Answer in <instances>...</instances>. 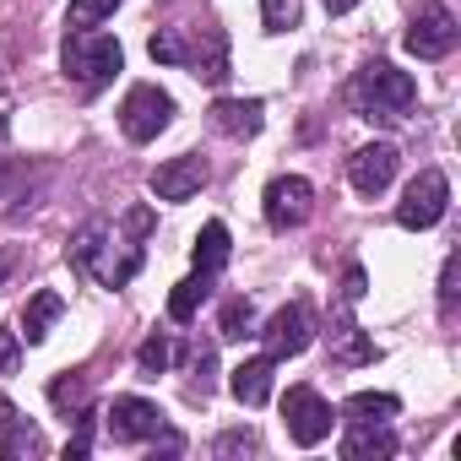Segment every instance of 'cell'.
Returning <instances> with one entry per match:
<instances>
[{
	"label": "cell",
	"mask_w": 461,
	"mask_h": 461,
	"mask_svg": "<svg viewBox=\"0 0 461 461\" xmlns=\"http://www.w3.org/2000/svg\"><path fill=\"white\" fill-rule=\"evenodd\" d=\"M60 66L82 93H98L125 71V50H120V39H109L98 28H71V39L60 50Z\"/></svg>",
	"instance_id": "obj_1"
},
{
	"label": "cell",
	"mask_w": 461,
	"mask_h": 461,
	"mask_svg": "<svg viewBox=\"0 0 461 461\" xmlns=\"http://www.w3.org/2000/svg\"><path fill=\"white\" fill-rule=\"evenodd\" d=\"M412 98H418V82L391 60H369L353 82V104H358L364 120H396V114L412 109Z\"/></svg>",
	"instance_id": "obj_2"
},
{
	"label": "cell",
	"mask_w": 461,
	"mask_h": 461,
	"mask_svg": "<svg viewBox=\"0 0 461 461\" xmlns=\"http://www.w3.org/2000/svg\"><path fill=\"white\" fill-rule=\"evenodd\" d=\"M168 120H174V98L158 82H136L125 93V104H120V131L131 141H158L168 131Z\"/></svg>",
	"instance_id": "obj_3"
},
{
	"label": "cell",
	"mask_w": 461,
	"mask_h": 461,
	"mask_svg": "<svg viewBox=\"0 0 461 461\" xmlns=\"http://www.w3.org/2000/svg\"><path fill=\"white\" fill-rule=\"evenodd\" d=\"M445 206H450V179H445L439 168H423V174L402 190L396 222L407 228V234H423V228H434V222L445 217Z\"/></svg>",
	"instance_id": "obj_4"
},
{
	"label": "cell",
	"mask_w": 461,
	"mask_h": 461,
	"mask_svg": "<svg viewBox=\"0 0 461 461\" xmlns=\"http://www.w3.org/2000/svg\"><path fill=\"white\" fill-rule=\"evenodd\" d=\"M283 423H288V439L310 450V445H321V439L331 434L337 412H331V402H326L315 385H294V391L283 396Z\"/></svg>",
	"instance_id": "obj_5"
},
{
	"label": "cell",
	"mask_w": 461,
	"mask_h": 461,
	"mask_svg": "<svg viewBox=\"0 0 461 461\" xmlns=\"http://www.w3.org/2000/svg\"><path fill=\"white\" fill-rule=\"evenodd\" d=\"M261 212H267V222L277 228V234H288V228H304L310 212H315V190H310V179H299V174H277V179L267 185V195H261Z\"/></svg>",
	"instance_id": "obj_6"
},
{
	"label": "cell",
	"mask_w": 461,
	"mask_h": 461,
	"mask_svg": "<svg viewBox=\"0 0 461 461\" xmlns=\"http://www.w3.org/2000/svg\"><path fill=\"white\" fill-rule=\"evenodd\" d=\"M256 337H261L267 358H277V364H283V358H299V353L315 342V321H310V310H304V304H283V310L256 331Z\"/></svg>",
	"instance_id": "obj_7"
},
{
	"label": "cell",
	"mask_w": 461,
	"mask_h": 461,
	"mask_svg": "<svg viewBox=\"0 0 461 461\" xmlns=\"http://www.w3.org/2000/svg\"><path fill=\"white\" fill-rule=\"evenodd\" d=\"M456 39H461V28H456L450 6H423V12L412 17V28H407V55H418V60H445V55L456 50Z\"/></svg>",
	"instance_id": "obj_8"
},
{
	"label": "cell",
	"mask_w": 461,
	"mask_h": 461,
	"mask_svg": "<svg viewBox=\"0 0 461 461\" xmlns=\"http://www.w3.org/2000/svg\"><path fill=\"white\" fill-rule=\"evenodd\" d=\"M396 168H402V152L391 141H369V147H358L348 158V185L358 195H385L391 179H396Z\"/></svg>",
	"instance_id": "obj_9"
},
{
	"label": "cell",
	"mask_w": 461,
	"mask_h": 461,
	"mask_svg": "<svg viewBox=\"0 0 461 461\" xmlns=\"http://www.w3.org/2000/svg\"><path fill=\"white\" fill-rule=\"evenodd\" d=\"M163 434V407L147 402V396H114L109 407V439L114 445H141V439H158Z\"/></svg>",
	"instance_id": "obj_10"
},
{
	"label": "cell",
	"mask_w": 461,
	"mask_h": 461,
	"mask_svg": "<svg viewBox=\"0 0 461 461\" xmlns=\"http://www.w3.org/2000/svg\"><path fill=\"white\" fill-rule=\"evenodd\" d=\"M201 185H206V158L201 152H179V158L152 168V195L158 201H190Z\"/></svg>",
	"instance_id": "obj_11"
},
{
	"label": "cell",
	"mask_w": 461,
	"mask_h": 461,
	"mask_svg": "<svg viewBox=\"0 0 461 461\" xmlns=\"http://www.w3.org/2000/svg\"><path fill=\"white\" fill-rule=\"evenodd\" d=\"M272 385H277V358H245L234 375H228V391H234L245 407H267L272 402Z\"/></svg>",
	"instance_id": "obj_12"
},
{
	"label": "cell",
	"mask_w": 461,
	"mask_h": 461,
	"mask_svg": "<svg viewBox=\"0 0 461 461\" xmlns=\"http://www.w3.org/2000/svg\"><path fill=\"white\" fill-rule=\"evenodd\" d=\"M391 450H396L391 423H348V434H342V456L348 461H385Z\"/></svg>",
	"instance_id": "obj_13"
},
{
	"label": "cell",
	"mask_w": 461,
	"mask_h": 461,
	"mask_svg": "<svg viewBox=\"0 0 461 461\" xmlns=\"http://www.w3.org/2000/svg\"><path fill=\"white\" fill-rule=\"evenodd\" d=\"M39 450H44L39 429H33L12 402H0V456H39Z\"/></svg>",
	"instance_id": "obj_14"
},
{
	"label": "cell",
	"mask_w": 461,
	"mask_h": 461,
	"mask_svg": "<svg viewBox=\"0 0 461 461\" xmlns=\"http://www.w3.org/2000/svg\"><path fill=\"white\" fill-rule=\"evenodd\" d=\"M212 125L222 136H256L261 131V104L256 98H217L212 104Z\"/></svg>",
	"instance_id": "obj_15"
},
{
	"label": "cell",
	"mask_w": 461,
	"mask_h": 461,
	"mask_svg": "<svg viewBox=\"0 0 461 461\" xmlns=\"http://www.w3.org/2000/svg\"><path fill=\"white\" fill-rule=\"evenodd\" d=\"M66 315V299L55 294V288H39L33 299H28V310H23V331L17 337H28V342H44L50 337V326Z\"/></svg>",
	"instance_id": "obj_16"
},
{
	"label": "cell",
	"mask_w": 461,
	"mask_h": 461,
	"mask_svg": "<svg viewBox=\"0 0 461 461\" xmlns=\"http://www.w3.org/2000/svg\"><path fill=\"white\" fill-rule=\"evenodd\" d=\"M228 250H234V240H228V228L222 222H206L201 234H195V245H190V256H195V272H222L228 267Z\"/></svg>",
	"instance_id": "obj_17"
},
{
	"label": "cell",
	"mask_w": 461,
	"mask_h": 461,
	"mask_svg": "<svg viewBox=\"0 0 461 461\" xmlns=\"http://www.w3.org/2000/svg\"><path fill=\"white\" fill-rule=\"evenodd\" d=\"M396 412H402V402H396L391 391H358V396H348V407H342L348 423H391Z\"/></svg>",
	"instance_id": "obj_18"
},
{
	"label": "cell",
	"mask_w": 461,
	"mask_h": 461,
	"mask_svg": "<svg viewBox=\"0 0 461 461\" xmlns=\"http://www.w3.org/2000/svg\"><path fill=\"white\" fill-rule=\"evenodd\" d=\"M206 294H212V277L206 272H195V277H185V283H174V294H168V321H195V310L206 304Z\"/></svg>",
	"instance_id": "obj_19"
},
{
	"label": "cell",
	"mask_w": 461,
	"mask_h": 461,
	"mask_svg": "<svg viewBox=\"0 0 461 461\" xmlns=\"http://www.w3.org/2000/svg\"><path fill=\"white\" fill-rule=\"evenodd\" d=\"M217 331H222V342H245V337H256V304H250V299H228Z\"/></svg>",
	"instance_id": "obj_20"
},
{
	"label": "cell",
	"mask_w": 461,
	"mask_h": 461,
	"mask_svg": "<svg viewBox=\"0 0 461 461\" xmlns=\"http://www.w3.org/2000/svg\"><path fill=\"white\" fill-rule=\"evenodd\" d=\"M168 364H174V342L152 331V337H147V342L136 348V369H141V380H158V375H163Z\"/></svg>",
	"instance_id": "obj_21"
},
{
	"label": "cell",
	"mask_w": 461,
	"mask_h": 461,
	"mask_svg": "<svg viewBox=\"0 0 461 461\" xmlns=\"http://www.w3.org/2000/svg\"><path fill=\"white\" fill-rule=\"evenodd\" d=\"M147 55H152L158 66H185V55H190V50H185V39H179L174 28H163V33H152V39H147Z\"/></svg>",
	"instance_id": "obj_22"
},
{
	"label": "cell",
	"mask_w": 461,
	"mask_h": 461,
	"mask_svg": "<svg viewBox=\"0 0 461 461\" xmlns=\"http://www.w3.org/2000/svg\"><path fill=\"white\" fill-rule=\"evenodd\" d=\"M50 402H55L60 412H87V380H82V375L55 380V385H50Z\"/></svg>",
	"instance_id": "obj_23"
},
{
	"label": "cell",
	"mask_w": 461,
	"mask_h": 461,
	"mask_svg": "<svg viewBox=\"0 0 461 461\" xmlns=\"http://www.w3.org/2000/svg\"><path fill=\"white\" fill-rule=\"evenodd\" d=\"M114 6H120V0H71L66 23H71V28H98L104 17H114Z\"/></svg>",
	"instance_id": "obj_24"
},
{
	"label": "cell",
	"mask_w": 461,
	"mask_h": 461,
	"mask_svg": "<svg viewBox=\"0 0 461 461\" xmlns=\"http://www.w3.org/2000/svg\"><path fill=\"white\" fill-rule=\"evenodd\" d=\"M261 23H267V33L294 28L299 23V0H261Z\"/></svg>",
	"instance_id": "obj_25"
},
{
	"label": "cell",
	"mask_w": 461,
	"mask_h": 461,
	"mask_svg": "<svg viewBox=\"0 0 461 461\" xmlns=\"http://www.w3.org/2000/svg\"><path fill=\"white\" fill-rule=\"evenodd\" d=\"M93 450V412H77V434L66 439V461H82Z\"/></svg>",
	"instance_id": "obj_26"
},
{
	"label": "cell",
	"mask_w": 461,
	"mask_h": 461,
	"mask_svg": "<svg viewBox=\"0 0 461 461\" xmlns=\"http://www.w3.org/2000/svg\"><path fill=\"white\" fill-rule=\"evenodd\" d=\"M17 364H23V342H17V331L0 326V375H17Z\"/></svg>",
	"instance_id": "obj_27"
},
{
	"label": "cell",
	"mask_w": 461,
	"mask_h": 461,
	"mask_svg": "<svg viewBox=\"0 0 461 461\" xmlns=\"http://www.w3.org/2000/svg\"><path fill=\"white\" fill-rule=\"evenodd\" d=\"M240 450H256V434L250 429H234V434L217 439V456H240Z\"/></svg>",
	"instance_id": "obj_28"
},
{
	"label": "cell",
	"mask_w": 461,
	"mask_h": 461,
	"mask_svg": "<svg viewBox=\"0 0 461 461\" xmlns=\"http://www.w3.org/2000/svg\"><path fill=\"white\" fill-rule=\"evenodd\" d=\"M364 288H369L364 267H348V288H342V294H348V304H358V299H364Z\"/></svg>",
	"instance_id": "obj_29"
},
{
	"label": "cell",
	"mask_w": 461,
	"mask_h": 461,
	"mask_svg": "<svg viewBox=\"0 0 461 461\" xmlns=\"http://www.w3.org/2000/svg\"><path fill=\"white\" fill-rule=\"evenodd\" d=\"M321 6H326V12H331V17H348V12H353V6H358V0H321Z\"/></svg>",
	"instance_id": "obj_30"
},
{
	"label": "cell",
	"mask_w": 461,
	"mask_h": 461,
	"mask_svg": "<svg viewBox=\"0 0 461 461\" xmlns=\"http://www.w3.org/2000/svg\"><path fill=\"white\" fill-rule=\"evenodd\" d=\"M6 272H12V250H0V283H6Z\"/></svg>",
	"instance_id": "obj_31"
},
{
	"label": "cell",
	"mask_w": 461,
	"mask_h": 461,
	"mask_svg": "<svg viewBox=\"0 0 461 461\" xmlns=\"http://www.w3.org/2000/svg\"><path fill=\"white\" fill-rule=\"evenodd\" d=\"M0 136H6V114H0Z\"/></svg>",
	"instance_id": "obj_32"
}]
</instances>
